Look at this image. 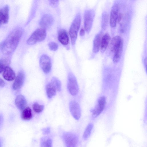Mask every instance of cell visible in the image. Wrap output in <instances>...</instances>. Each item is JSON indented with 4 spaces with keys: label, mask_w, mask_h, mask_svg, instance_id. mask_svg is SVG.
Wrapping results in <instances>:
<instances>
[{
    "label": "cell",
    "mask_w": 147,
    "mask_h": 147,
    "mask_svg": "<svg viewBox=\"0 0 147 147\" xmlns=\"http://www.w3.org/2000/svg\"><path fill=\"white\" fill-rule=\"evenodd\" d=\"M62 138L66 147H78L79 138L74 133L64 132L62 135Z\"/></svg>",
    "instance_id": "obj_3"
},
{
    "label": "cell",
    "mask_w": 147,
    "mask_h": 147,
    "mask_svg": "<svg viewBox=\"0 0 147 147\" xmlns=\"http://www.w3.org/2000/svg\"><path fill=\"white\" fill-rule=\"evenodd\" d=\"M122 41L123 40L119 36H114L111 41L110 44V49L113 51L114 49L119 45Z\"/></svg>",
    "instance_id": "obj_21"
},
{
    "label": "cell",
    "mask_w": 147,
    "mask_h": 147,
    "mask_svg": "<svg viewBox=\"0 0 147 147\" xmlns=\"http://www.w3.org/2000/svg\"><path fill=\"white\" fill-rule=\"evenodd\" d=\"M144 64L145 66V67L146 68V65H147V59L146 58V57L144 59Z\"/></svg>",
    "instance_id": "obj_35"
},
{
    "label": "cell",
    "mask_w": 147,
    "mask_h": 147,
    "mask_svg": "<svg viewBox=\"0 0 147 147\" xmlns=\"http://www.w3.org/2000/svg\"><path fill=\"white\" fill-rule=\"evenodd\" d=\"M51 82L55 86L57 90L58 91H60L61 88V84L60 80L57 78L53 77L52 78Z\"/></svg>",
    "instance_id": "obj_28"
},
{
    "label": "cell",
    "mask_w": 147,
    "mask_h": 147,
    "mask_svg": "<svg viewBox=\"0 0 147 147\" xmlns=\"http://www.w3.org/2000/svg\"><path fill=\"white\" fill-rule=\"evenodd\" d=\"M108 21V15L105 11L102 14L101 27L103 30H105L107 27Z\"/></svg>",
    "instance_id": "obj_25"
},
{
    "label": "cell",
    "mask_w": 147,
    "mask_h": 147,
    "mask_svg": "<svg viewBox=\"0 0 147 147\" xmlns=\"http://www.w3.org/2000/svg\"><path fill=\"white\" fill-rule=\"evenodd\" d=\"M69 109L70 112L74 119L79 120L81 117V112L80 105L75 101H71L69 103Z\"/></svg>",
    "instance_id": "obj_9"
},
{
    "label": "cell",
    "mask_w": 147,
    "mask_h": 147,
    "mask_svg": "<svg viewBox=\"0 0 147 147\" xmlns=\"http://www.w3.org/2000/svg\"><path fill=\"white\" fill-rule=\"evenodd\" d=\"M2 142L1 140L0 139V147H2Z\"/></svg>",
    "instance_id": "obj_36"
},
{
    "label": "cell",
    "mask_w": 147,
    "mask_h": 147,
    "mask_svg": "<svg viewBox=\"0 0 147 147\" xmlns=\"http://www.w3.org/2000/svg\"><path fill=\"white\" fill-rule=\"evenodd\" d=\"M119 13L118 5L116 4H114L111 9L110 18V25L112 27L116 26Z\"/></svg>",
    "instance_id": "obj_10"
},
{
    "label": "cell",
    "mask_w": 147,
    "mask_h": 147,
    "mask_svg": "<svg viewBox=\"0 0 147 147\" xmlns=\"http://www.w3.org/2000/svg\"><path fill=\"white\" fill-rule=\"evenodd\" d=\"M48 46L50 49L53 51H56L58 48L57 44L54 42H51L49 43L48 44Z\"/></svg>",
    "instance_id": "obj_29"
},
{
    "label": "cell",
    "mask_w": 147,
    "mask_h": 147,
    "mask_svg": "<svg viewBox=\"0 0 147 147\" xmlns=\"http://www.w3.org/2000/svg\"><path fill=\"white\" fill-rule=\"evenodd\" d=\"M102 36V32L101 31L97 34L95 36L93 44L92 51L93 53H96L99 51Z\"/></svg>",
    "instance_id": "obj_14"
},
{
    "label": "cell",
    "mask_w": 147,
    "mask_h": 147,
    "mask_svg": "<svg viewBox=\"0 0 147 147\" xmlns=\"http://www.w3.org/2000/svg\"><path fill=\"white\" fill-rule=\"evenodd\" d=\"M111 40V36L108 33L103 35L102 38L100 49L102 52H104L107 49Z\"/></svg>",
    "instance_id": "obj_17"
},
{
    "label": "cell",
    "mask_w": 147,
    "mask_h": 147,
    "mask_svg": "<svg viewBox=\"0 0 147 147\" xmlns=\"http://www.w3.org/2000/svg\"><path fill=\"white\" fill-rule=\"evenodd\" d=\"M49 2L50 5L53 7H57L58 5V1H50Z\"/></svg>",
    "instance_id": "obj_31"
},
{
    "label": "cell",
    "mask_w": 147,
    "mask_h": 147,
    "mask_svg": "<svg viewBox=\"0 0 147 147\" xmlns=\"http://www.w3.org/2000/svg\"><path fill=\"white\" fill-rule=\"evenodd\" d=\"M95 12L92 10H87L84 14V29L87 33L90 31L92 28L95 16Z\"/></svg>",
    "instance_id": "obj_5"
},
{
    "label": "cell",
    "mask_w": 147,
    "mask_h": 147,
    "mask_svg": "<svg viewBox=\"0 0 147 147\" xmlns=\"http://www.w3.org/2000/svg\"><path fill=\"white\" fill-rule=\"evenodd\" d=\"M85 33V30L84 28H82L81 29L80 31V35L81 36H83L84 35Z\"/></svg>",
    "instance_id": "obj_32"
},
{
    "label": "cell",
    "mask_w": 147,
    "mask_h": 147,
    "mask_svg": "<svg viewBox=\"0 0 147 147\" xmlns=\"http://www.w3.org/2000/svg\"><path fill=\"white\" fill-rule=\"evenodd\" d=\"M42 131L43 134H47L50 132V129L49 127H46L43 128L42 129Z\"/></svg>",
    "instance_id": "obj_30"
},
{
    "label": "cell",
    "mask_w": 147,
    "mask_h": 147,
    "mask_svg": "<svg viewBox=\"0 0 147 147\" xmlns=\"http://www.w3.org/2000/svg\"><path fill=\"white\" fill-rule=\"evenodd\" d=\"M40 64L45 73L48 74L50 72L51 67V59L48 56L42 55L40 58Z\"/></svg>",
    "instance_id": "obj_8"
},
{
    "label": "cell",
    "mask_w": 147,
    "mask_h": 147,
    "mask_svg": "<svg viewBox=\"0 0 147 147\" xmlns=\"http://www.w3.org/2000/svg\"><path fill=\"white\" fill-rule=\"evenodd\" d=\"M32 108L35 112L40 113L43 110L44 106L42 105H39L37 102H35L33 105Z\"/></svg>",
    "instance_id": "obj_27"
},
{
    "label": "cell",
    "mask_w": 147,
    "mask_h": 147,
    "mask_svg": "<svg viewBox=\"0 0 147 147\" xmlns=\"http://www.w3.org/2000/svg\"><path fill=\"white\" fill-rule=\"evenodd\" d=\"M3 117H2V116L1 115H0V127H1L2 122H3Z\"/></svg>",
    "instance_id": "obj_34"
},
{
    "label": "cell",
    "mask_w": 147,
    "mask_h": 147,
    "mask_svg": "<svg viewBox=\"0 0 147 147\" xmlns=\"http://www.w3.org/2000/svg\"><path fill=\"white\" fill-rule=\"evenodd\" d=\"M3 76L4 79L8 81H12L16 77L14 71L9 66L6 67L4 70Z\"/></svg>",
    "instance_id": "obj_15"
},
{
    "label": "cell",
    "mask_w": 147,
    "mask_h": 147,
    "mask_svg": "<svg viewBox=\"0 0 147 147\" xmlns=\"http://www.w3.org/2000/svg\"><path fill=\"white\" fill-rule=\"evenodd\" d=\"M8 59L7 58H2L0 59V73L3 71L5 67L8 66Z\"/></svg>",
    "instance_id": "obj_26"
},
{
    "label": "cell",
    "mask_w": 147,
    "mask_h": 147,
    "mask_svg": "<svg viewBox=\"0 0 147 147\" xmlns=\"http://www.w3.org/2000/svg\"><path fill=\"white\" fill-rule=\"evenodd\" d=\"M9 19V7L6 5L0 8V27L8 23Z\"/></svg>",
    "instance_id": "obj_11"
},
{
    "label": "cell",
    "mask_w": 147,
    "mask_h": 147,
    "mask_svg": "<svg viewBox=\"0 0 147 147\" xmlns=\"http://www.w3.org/2000/svg\"><path fill=\"white\" fill-rule=\"evenodd\" d=\"M56 88L51 82L49 83L46 86V91L47 95L49 98H50L55 96L56 94Z\"/></svg>",
    "instance_id": "obj_20"
},
{
    "label": "cell",
    "mask_w": 147,
    "mask_h": 147,
    "mask_svg": "<svg viewBox=\"0 0 147 147\" xmlns=\"http://www.w3.org/2000/svg\"><path fill=\"white\" fill-rule=\"evenodd\" d=\"M93 127V124L90 123L86 127L83 135V138L84 140H87L90 136Z\"/></svg>",
    "instance_id": "obj_22"
},
{
    "label": "cell",
    "mask_w": 147,
    "mask_h": 147,
    "mask_svg": "<svg viewBox=\"0 0 147 147\" xmlns=\"http://www.w3.org/2000/svg\"><path fill=\"white\" fill-rule=\"evenodd\" d=\"M23 33L22 29L20 27L14 28L6 38L0 43V50L5 54L13 53L17 47Z\"/></svg>",
    "instance_id": "obj_1"
},
{
    "label": "cell",
    "mask_w": 147,
    "mask_h": 147,
    "mask_svg": "<svg viewBox=\"0 0 147 147\" xmlns=\"http://www.w3.org/2000/svg\"><path fill=\"white\" fill-rule=\"evenodd\" d=\"M123 43L122 42L113 51L114 52L113 61L115 63L118 62L121 58L123 51Z\"/></svg>",
    "instance_id": "obj_19"
},
{
    "label": "cell",
    "mask_w": 147,
    "mask_h": 147,
    "mask_svg": "<svg viewBox=\"0 0 147 147\" xmlns=\"http://www.w3.org/2000/svg\"><path fill=\"white\" fill-rule=\"evenodd\" d=\"M22 118L25 120L31 119L32 117V113L30 108L27 107L25 108L23 111L21 115Z\"/></svg>",
    "instance_id": "obj_23"
},
{
    "label": "cell",
    "mask_w": 147,
    "mask_h": 147,
    "mask_svg": "<svg viewBox=\"0 0 147 147\" xmlns=\"http://www.w3.org/2000/svg\"><path fill=\"white\" fill-rule=\"evenodd\" d=\"M46 36V29L40 28L36 30L31 35L27 41L29 45H34L44 40Z\"/></svg>",
    "instance_id": "obj_4"
},
{
    "label": "cell",
    "mask_w": 147,
    "mask_h": 147,
    "mask_svg": "<svg viewBox=\"0 0 147 147\" xmlns=\"http://www.w3.org/2000/svg\"><path fill=\"white\" fill-rule=\"evenodd\" d=\"M53 21V18L49 14H45L41 18L40 24L41 28L46 29L51 26Z\"/></svg>",
    "instance_id": "obj_13"
},
{
    "label": "cell",
    "mask_w": 147,
    "mask_h": 147,
    "mask_svg": "<svg viewBox=\"0 0 147 147\" xmlns=\"http://www.w3.org/2000/svg\"><path fill=\"white\" fill-rule=\"evenodd\" d=\"M58 39L62 44L66 45L69 42V38L66 30L61 29L58 32Z\"/></svg>",
    "instance_id": "obj_18"
},
{
    "label": "cell",
    "mask_w": 147,
    "mask_h": 147,
    "mask_svg": "<svg viewBox=\"0 0 147 147\" xmlns=\"http://www.w3.org/2000/svg\"><path fill=\"white\" fill-rule=\"evenodd\" d=\"M25 78V75L24 73L22 71L19 72L13 84V89L16 90L21 88L24 82Z\"/></svg>",
    "instance_id": "obj_12"
},
{
    "label": "cell",
    "mask_w": 147,
    "mask_h": 147,
    "mask_svg": "<svg viewBox=\"0 0 147 147\" xmlns=\"http://www.w3.org/2000/svg\"><path fill=\"white\" fill-rule=\"evenodd\" d=\"M81 20L80 15V14H77L70 27L69 34L72 45L75 44L78 32L80 26Z\"/></svg>",
    "instance_id": "obj_2"
},
{
    "label": "cell",
    "mask_w": 147,
    "mask_h": 147,
    "mask_svg": "<svg viewBox=\"0 0 147 147\" xmlns=\"http://www.w3.org/2000/svg\"><path fill=\"white\" fill-rule=\"evenodd\" d=\"M106 102L105 96H102L98 98L95 108L92 111L93 117H96L102 113L105 108Z\"/></svg>",
    "instance_id": "obj_7"
},
{
    "label": "cell",
    "mask_w": 147,
    "mask_h": 147,
    "mask_svg": "<svg viewBox=\"0 0 147 147\" xmlns=\"http://www.w3.org/2000/svg\"><path fill=\"white\" fill-rule=\"evenodd\" d=\"M67 88L70 93L72 95H75L78 92L79 87L76 79L71 73H69L68 75Z\"/></svg>",
    "instance_id": "obj_6"
},
{
    "label": "cell",
    "mask_w": 147,
    "mask_h": 147,
    "mask_svg": "<svg viewBox=\"0 0 147 147\" xmlns=\"http://www.w3.org/2000/svg\"><path fill=\"white\" fill-rule=\"evenodd\" d=\"M15 104L19 109L22 110L25 109L27 102L25 97L22 95H18L15 100Z\"/></svg>",
    "instance_id": "obj_16"
},
{
    "label": "cell",
    "mask_w": 147,
    "mask_h": 147,
    "mask_svg": "<svg viewBox=\"0 0 147 147\" xmlns=\"http://www.w3.org/2000/svg\"><path fill=\"white\" fill-rule=\"evenodd\" d=\"M5 85V83L4 81L1 79L0 78V86H3Z\"/></svg>",
    "instance_id": "obj_33"
},
{
    "label": "cell",
    "mask_w": 147,
    "mask_h": 147,
    "mask_svg": "<svg viewBox=\"0 0 147 147\" xmlns=\"http://www.w3.org/2000/svg\"><path fill=\"white\" fill-rule=\"evenodd\" d=\"M52 141L51 139L48 137H44L40 140L41 147H52Z\"/></svg>",
    "instance_id": "obj_24"
}]
</instances>
